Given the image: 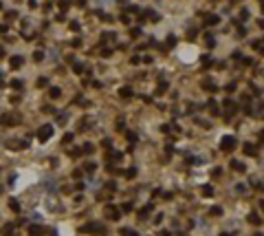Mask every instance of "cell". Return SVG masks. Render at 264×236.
I'll return each instance as SVG.
<instances>
[{"label": "cell", "instance_id": "6da1fadb", "mask_svg": "<svg viewBox=\"0 0 264 236\" xmlns=\"http://www.w3.org/2000/svg\"><path fill=\"white\" fill-rule=\"evenodd\" d=\"M81 232H86V234H97V236H106L108 234L106 225H101V223H88V225L81 227Z\"/></svg>", "mask_w": 264, "mask_h": 236}, {"label": "cell", "instance_id": "7a4b0ae2", "mask_svg": "<svg viewBox=\"0 0 264 236\" xmlns=\"http://www.w3.org/2000/svg\"><path fill=\"white\" fill-rule=\"evenodd\" d=\"M235 137H231V135H227V137H222V141H220V150L222 152H231L235 148Z\"/></svg>", "mask_w": 264, "mask_h": 236}, {"label": "cell", "instance_id": "3957f363", "mask_svg": "<svg viewBox=\"0 0 264 236\" xmlns=\"http://www.w3.org/2000/svg\"><path fill=\"white\" fill-rule=\"evenodd\" d=\"M51 137H53V126H51V124H44L40 130H38V139H40V141H46V139H51Z\"/></svg>", "mask_w": 264, "mask_h": 236}, {"label": "cell", "instance_id": "277c9868", "mask_svg": "<svg viewBox=\"0 0 264 236\" xmlns=\"http://www.w3.org/2000/svg\"><path fill=\"white\" fill-rule=\"evenodd\" d=\"M106 218H110V221H119L121 218V212H119V207L117 205H106Z\"/></svg>", "mask_w": 264, "mask_h": 236}, {"label": "cell", "instance_id": "5b68a950", "mask_svg": "<svg viewBox=\"0 0 264 236\" xmlns=\"http://www.w3.org/2000/svg\"><path fill=\"white\" fill-rule=\"evenodd\" d=\"M0 121H2L5 126H18V121H20V119H18V115H9V113H7V115L0 117Z\"/></svg>", "mask_w": 264, "mask_h": 236}, {"label": "cell", "instance_id": "8992f818", "mask_svg": "<svg viewBox=\"0 0 264 236\" xmlns=\"http://www.w3.org/2000/svg\"><path fill=\"white\" fill-rule=\"evenodd\" d=\"M218 22H220V18H218L216 13H207V15L203 18V25H207V27H211V25H218Z\"/></svg>", "mask_w": 264, "mask_h": 236}, {"label": "cell", "instance_id": "52a82bcc", "mask_svg": "<svg viewBox=\"0 0 264 236\" xmlns=\"http://www.w3.org/2000/svg\"><path fill=\"white\" fill-rule=\"evenodd\" d=\"M29 236H44V227L31 225V227H29Z\"/></svg>", "mask_w": 264, "mask_h": 236}, {"label": "cell", "instance_id": "ba28073f", "mask_svg": "<svg viewBox=\"0 0 264 236\" xmlns=\"http://www.w3.org/2000/svg\"><path fill=\"white\" fill-rule=\"evenodd\" d=\"M119 95L123 97V99H128V97H132V95H134V90L130 88V86H121V88H119Z\"/></svg>", "mask_w": 264, "mask_h": 236}, {"label": "cell", "instance_id": "9c48e42d", "mask_svg": "<svg viewBox=\"0 0 264 236\" xmlns=\"http://www.w3.org/2000/svg\"><path fill=\"white\" fill-rule=\"evenodd\" d=\"M203 88H205V90H209V93H216V90H218V86H216L211 80H203Z\"/></svg>", "mask_w": 264, "mask_h": 236}, {"label": "cell", "instance_id": "30bf717a", "mask_svg": "<svg viewBox=\"0 0 264 236\" xmlns=\"http://www.w3.org/2000/svg\"><path fill=\"white\" fill-rule=\"evenodd\" d=\"M244 155L255 157V155H258V148H255V146H251V144H244Z\"/></svg>", "mask_w": 264, "mask_h": 236}, {"label": "cell", "instance_id": "8fae6325", "mask_svg": "<svg viewBox=\"0 0 264 236\" xmlns=\"http://www.w3.org/2000/svg\"><path fill=\"white\" fill-rule=\"evenodd\" d=\"M9 64L13 66V69H20V66H22V57H20V55H13V57L9 60Z\"/></svg>", "mask_w": 264, "mask_h": 236}, {"label": "cell", "instance_id": "7c38bea8", "mask_svg": "<svg viewBox=\"0 0 264 236\" xmlns=\"http://www.w3.org/2000/svg\"><path fill=\"white\" fill-rule=\"evenodd\" d=\"M235 108H238V106H235V104H233V102H231V99H224V111L229 113V115H231V113L235 111Z\"/></svg>", "mask_w": 264, "mask_h": 236}, {"label": "cell", "instance_id": "4fadbf2b", "mask_svg": "<svg viewBox=\"0 0 264 236\" xmlns=\"http://www.w3.org/2000/svg\"><path fill=\"white\" fill-rule=\"evenodd\" d=\"M207 106H209V113H211V115H218V113H220V111H218V104H216L214 99H209V104H207Z\"/></svg>", "mask_w": 264, "mask_h": 236}, {"label": "cell", "instance_id": "5bb4252c", "mask_svg": "<svg viewBox=\"0 0 264 236\" xmlns=\"http://www.w3.org/2000/svg\"><path fill=\"white\" fill-rule=\"evenodd\" d=\"M145 18H150V20H152V22H159V20H161L156 11H145Z\"/></svg>", "mask_w": 264, "mask_h": 236}, {"label": "cell", "instance_id": "9a60e30c", "mask_svg": "<svg viewBox=\"0 0 264 236\" xmlns=\"http://www.w3.org/2000/svg\"><path fill=\"white\" fill-rule=\"evenodd\" d=\"M49 95H51V99H57V97H60V95H62V90H60V88H57V86H53V88H51V90H49Z\"/></svg>", "mask_w": 264, "mask_h": 236}, {"label": "cell", "instance_id": "2e32d148", "mask_svg": "<svg viewBox=\"0 0 264 236\" xmlns=\"http://www.w3.org/2000/svg\"><path fill=\"white\" fill-rule=\"evenodd\" d=\"M231 168L238 170V172H244V163H242V161H231Z\"/></svg>", "mask_w": 264, "mask_h": 236}, {"label": "cell", "instance_id": "e0dca14e", "mask_svg": "<svg viewBox=\"0 0 264 236\" xmlns=\"http://www.w3.org/2000/svg\"><path fill=\"white\" fill-rule=\"evenodd\" d=\"M13 234V225H11V223H7L5 227H2V236H11Z\"/></svg>", "mask_w": 264, "mask_h": 236}, {"label": "cell", "instance_id": "ac0fdd59", "mask_svg": "<svg viewBox=\"0 0 264 236\" xmlns=\"http://www.w3.org/2000/svg\"><path fill=\"white\" fill-rule=\"evenodd\" d=\"M249 223H253V225H260V223H262L260 214H249Z\"/></svg>", "mask_w": 264, "mask_h": 236}, {"label": "cell", "instance_id": "d6986e66", "mask_svg": "<svg viewBox=\"0 0 264 236\" xmlns=\"http://www.w3.org/2000/svg\"><path fill=\"white\" fill-rule=\"evenodd\" d=\"M9 207H11L13 212H20V203L15 201V199H9Z\"/></svg>", "mask_w": 264, "mask_h": 236}, {"label": "cell", "instance_id": "ffe728a7", "mask_svg": "<svg viewBox=\"0 0 264 236\" xmlns=\"http://www.w3.org/2000/svg\"><path fill=\"white\" fill-rule=\"evenodd\" d=\"M121 157H123V155H121V152L117 150V152H110V155H108V159H110V161H121Z\"/></svg>", "mask_w": 264, "mask_h": 236}, {"label": "cell", "instance_id": "44dd1931", "mask_svg": "<svg viewBox=\"0 0 264 236\" xmlns=\"http://www.w3.org/2000/svg\"><path fill=\"white\" fill-rule=\"evenodd\" d=\"M203 196H214V188L211 186H203Z\"/></svg>", "mask_w": 264, "mask_h": 236}, {"label": "cell", "instance_id": "7402d4cb", "mask_svg": "<svg viewBox=\"0 0 264 236\" xmlns=\"http://www.w3.org/2000/svg\"><path fill=\"white\" fill-rule=\"evenodd\" d=\"M125 137H128V141H130V146H134L137 144V139H139V137L134 135V132H125Z\"/></svg>", "mask_w": 264, "mask_h": 236}, {"label": "cell", "instance_id": "603a6c76", "mask_svg": "<svg viewBox=\"0 0 264 236\" xmlns=\"http://www.w3.org/2000/svg\"><path fill=\"white\" fill-rule=\"evenodd\" d=\"M57 7H60L62 11H66V9L70 7V0H60V2H57Z\"/></svg>", "mask_w": 264, "mask_h": 236}, {"label": "cell", "instance_id": "cb8c5ba5", "mask_svg": "<svg viewBox=\"0 0 264 236\" xmlns=\"http://www.w3.org/2000/svg\"><path fill=\"white\" fill-rule=\"evenodd\" d=\"M165 90H167V84H165V82L161 80V82H159V88H156V93H159V95H163Z\"/></svg>", "mask_w": 264, "mask_h": 236}, {"label": "cell", "instance_id": "d4e9b609", "mask_svg": "<svg viewBox=\"0 0 264 236\" xmlns=\"http://www.w3.org/2000/svg\"><path fill=\"white\" fill-rule=\"evenodd\" d=\"M152 210H154V207H152V205H145L143 210H141V214H139V216H141V218H145V216H148V214H150V212H152Z\"/></svg>", "mask_w": 264, "mask_h": 236}, {"label": "cell", "instance_id": "484cf974", "mask_svg": "<svg viewBox=\"0 0 264 236\" xmlns=\"http://www.w3.org/2000/svg\"><path fill=\"white\" fill-rule=\"evenodd\" d=\"M211 176H214V179H220V176H222V170H220V168H214V170H211Z\"/></svg>", "mask_w": 264, "mask_h": 236}, {"label": "cell", "instance_id": "4316f807", "mask_svg": "<svg viewBox=\"0 0 264 236\" xmlns=\"http://www.w3.org/2000/svg\"><path fill=\"white\" fill-rule=\"evenodd\" d=\"M95 168H97L95 163H93V161H88V163H86V166H84V170H86V172H93V170H95Z\"/></svg>", "mask_w": 264, "mask_h": 236}, {"label": "cell", "instance_id": "83f0119b", "mask_svg": "<svg viewBox=\"0 0 264 236\" xmlns=\"http://www.w3.org/2000/svg\"><path fill=\"white\" fill-rule=\"evenodd\" d=\"M70 141H73V135H70V132H66V135L62 137V144H70Z\"/></svg>", "mask_w": 264, "mask_h": 236}, {"label": "cell", "instance_id": "f1b7e54d", "mask_svg": "<svg viewBox=\"0 0 264 236\" xmlns=\"http://www.w3.org/2000/svg\"><path fill=\"white\" fill-rule=\"evenodd\" d=\"M11 86H13L15 90H22V82L20 80H13V82H11Z\"/></svg>", "mask_w": 264, "mask_h": 236}, {"label": "cell", "instance_id": "f546056e", "mask_svg": "<svg viewBox=\"0 0 264 236\" xmlns=\"http://www.w3.org/2000/svg\"><path fill=\"white\" fill-rule=\"evenodd\" d=\"M42 57H44V53H42V51H35L33 60H35V62H42Z\"/></svg>", "mask_w": 264, "mask_h": 236}, {"label": "cell", "instance_id": "4dcf8cb0", "mask_svg": "<svg viewBox=\"0 0 264 236\" xmlns=\"http://www.w3.org/2000/svg\"><path fill=\"white\" fill-rule=\"evenodd\" d=\"M130 35H132V38H139V35H141V29H139V27H134V29L130 31Z\"/></svg>", "mask_w": 264, "mask_h": 236}, {"label": "cell", "instance_id": "1f68e13d", "mask_svg": "<svg viewBox=\"0 0 264 236\" xmlns=\"http://www.w3.org/2000/svg\"><path fill=\"white\" fill-rule=\"evenodd\" d=\"M211 214H214V216H220V214H222V207H218V205L211 207Z\"/></svg>", "mask_w": 264, "mask_h": 236}, {"label": "cell", "instance_id": "d6a6232c", "mask_svg": "<svg viewBox=\"0 0 264 236\" xmlns=\"http://www.w3.org/2000/svg\"><path fill=\"white\" fill-rule=\"evenodd\" d=\"M110 55H112V49H104L101 51V57H110Z\"/></svg>", "mask_w": 264, "mask_h": 236}, {"label": "cell", "instance_id": "836d02e7", "mask_svg": "<svg viewBox=\"0 0 264 236\" xmlns=\"http://www.w3.org/2000/svg\"><path fill=\"white\" fill-rule=\"evenodd\" d=\"M121 210H123V212H130V210H132V203H130V201L123 203V205H121Z\"/></svg>", "mask_w": 264, "mask_h": 236}, {"label": "cell", "instance_id": "e575fe53", "mask_svg": "<svg viewBox=\"0 0 264 236\" xmlns=\"http://www.w3.org/2000/svg\"><path fill=\"white\" fill-rule=\"evenodd\" d=\"M73 69H75V73H77V75H79V73H84V66H81V64H75Z\"/></svg>", "mask_w": 264, "mask_h": 236}, {"label": "cell", "instance_id": "d590c367", "mask_svg": "<svg viewBox=\"0 0 264 236\" xmlns=\"http://www.w3.org/2000/svg\"><path fill=\"white\" fill-rule=\"evenodd\" d=\"M174 44H176V38H174V35H169V38H167V46H174Z\"/></svg>", "mask_w": 264, "mask_h": 236}, {"label": "cell", "instance_id": "8d00e7d4", "mask_svg": "<svg viewBox=\"0 0 264 236\" xmlns=\"http://www.w3.org/2000/svg\"><path fill=\"white\" fill-rule=\"evenodd\" d=\"M253 49H258V51H262V40H255V42H253Z\"/></svg>", "mask_w": 264, "mask_h": 236}, {"label": "cell", "instance_id": "74e56055", "mask_svg": "<svg viewBox=\"0 0 264 236\" xmlns=\"http://www.w3.org/2000/svg\"><path fill=\"white\" fill-rule=\"evenodd\" d=\"M46 84H49V82H46V77H40V80H38V86H40V88H42V86H46Z\"/></svg>", "mask_w": 264, "mask_h": 236}, {"label": "cell", "instance_id": "f35d334b", "mask_svg": "<svg viewBox=\"0 0 264 236\" xmlns=\"http://www.w3.org/2000/svg\"><path fill=\"white\" fill-rule=\"evenodd\" d=\"M123 236H137V232H132V230H128V227H125V230H123Z\"/></svg>", "mask_w": 264, "mask_h": 236}, {"label": "cell", "instance_id": "ab89813d", "mask_svg": "<svg viewBox=\"0 0 264 236\" xmlns=\"http://www.w3.org/2000/svg\"><path fill=\"white\" fill-rule=\"evenodd\" d=\"M42 111H44V113H55V108H53V106H42Z\"/></svg>", "mask_w": 264, "mask_h": 236}, {"label": "cell", "instance_id": "60d3db41", "mask_svg": "<svg viewBox=\"0 0 264 236\" xmlns=\"http://www.w3.org/2000/svg\"><path fill=\"white\" fill-rule=\"evenodd\" d=\"M125 174H128V179H132V176L137 174V170H134V168H132V170H125Z\"/></svg>", "mask_w": 264, "mask_h": 236}, {"label": "cell", "instance_id": "b9f144b4", "mask_svg": "<svg viewBox=\"0 0 264 236\" xmlns=\"http://www.w3.org/2000/svg\"><path fill=\"white\" fill-rule=\"evenodd\" d=\"M15 15H18V13H15V11H7V18H9V20H13Z\"/></svg>", "mask_w": 264, "mask_h": 236}, {"label": "cell", "instance_id": "7bdbcfd3", "mask_svg": "<svg viewBox=\"0 0 264 236\" xmlns=\"http://www.w3.org/2000/svg\"><path fill=\"white\" fill-rule=\"evenodd\" d=\"M203 66H211V60H209V57H203Z\"/></svg>", "mask_w": 264, "mask_h": 236}, {"label": "cell", "instance_id": "ee69618b", "mask_svg": "<svg viewBox=\"0 0 264 236\" xmlns=\"http://www.w3.org/2000/svg\"><path fill=\"white\" fill-rule=\"evenodd\" d=\"M2 57H5V49H2V46H0V60H2Z\"/></svg>", "mask_w": 264, "mask_h": 236}, {"label": "cell", "instance_id": "f6af8a7d", "mask_svg": "<svg viewBox=\"0 0 264 236\" xmlns=\"http://www.w3.org/2000/svg\"><path fill=\"white\" fill-rule=\"evenodd\" d=\"M161 236H169V234H167V232H163V234H161Z\"/></svg>", "mask_w": 264, "mask_h": 236}, {"label": "cell", "instance_id": "bcb514c9", "mask_svg": "<svg viewBox=\"0 0 264 236\" xmlns=\"http://www.w3.org/2000/svg\"><path fill=\"white\" fill-rule=\"evenodd\" d=\"M255 236H262V232H258V234H255Z\"/></svg>", "mask_w": 264, "mask_h": 236}, {"label": "cell", "instance_id": "7dc6e473", "mask_svg": "<svg viewBox=\"0 0 264 236\" xmlns=\"http://www.w3.org/2000/svg\"><path fill=\"white\" fill-rule=\"evenodd\" d=\"M220 236H229V234H220Z\"/></svg>", "mask_w": 264, "mask_h": 236}]
</instances>
